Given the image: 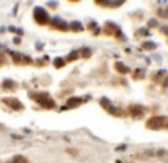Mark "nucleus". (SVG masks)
<instances>
[{
    "label": "nucleus",
    "instance_id": "f704fd0d",
    "mask_svg": "<svg viewBox=\"0 0 168 163\" xmlns=\"http://www.w3.org/2000/svg\"><path fill=\"white\" fill-rule=\"evenodd\" d=\"M4 59V57L3 55H2L1 53H0V63H2Z\"/></svg>",
    "mask_w": 168,
    "mask_h": 163
},
{
    "label": "nucleus",
    "instance_id": "a211bd4d",
    "mask_svg": "<svg viewBox=\"0 0 168 163\" xmlns=\"http://www.w3.org/2000/svg\"><path fill=\"white\" fill-rule=\"evenodd\" d=\"M157 15L159 17L163 19H168V6L165 9L159 8L157 11Z\"/></svg>",
    "mask_w": 168,
    "mask_h": 163
},
{
    "label": "nucleus",
    "instance_id": "c756f323",
    "mask_svg": "<svg viewBox=\"0 0 168 163\" xmlns=\"http://www.w3.org/2000/svg\"><path fill=\"white\" fill-rule=\"evenodd\" d=\"M18 8H19V4H16V5H15L14 7L13 8V14L14 16H16V14H17Z\"/></svg>",
    "mask_w": 168,
    "mask_h": 163
},
{
    "label": "nucleus",
    "instance_id": "9b49d317",
    "mask_svg": "<svg viewBox=\"0 0 168 163\" xmlns=\"http://www.w3.org/2000/svg\"><path fill=\"white\" fill-rule=\"evenodd\" d=\"M70 29L73 32L77 33L83 32L84 29L81 21L79 20H75L70 23Z\"/></svg>",
    "mask_w": 168,
    "mask_h": 163
},
{
    "label": "nucleus",
    "instance_id": "0eeeda50",
    "mask_svg": "<svg viewBox=\"0 0 168 163\" xmlns=\"http://www.w3.org/2000/svg\"><path fill=\"white\" fill-rule=\"evenodd\" d=\"M120 27L116 23L110 20H107L104 23L103 31L108 36L115 35Z\"/></svg>",
    "mask_w": 168,
    "mask_h": 163
},
{
    "label": "nucleus",
    "instance_id": "4c0bfd02",
    "mask_svg": "<svg viewBox=\"0 0 168 163\" xmlns=\"http://www.w3.org/2000/svg\"><path fill=\"white\" fill-rule=\"evenodd\" d=\"M114 56H115V57L116 58H118L119 57V55H117V54L114 55Z\"/></svg>",
    "mask_w": 168,
    "mask_h": 163
},
{
    "label": "nucleus",
    "instance_id": "39448f33",
    "mask_svg": "<svg viewBox=\"0 0 168 163\" xmlns=\"http://www.w3.org/2000/svg\"><path fill=\"white\" fill-rule=\"evenodd\" d=\"M50 23L51 27L58 31L67 32L70 29V25L68 22L59 16H54Z\"/></svg>",
    "mask_w": 168,
    "mask_h": 163
},
{
    "label": "nucleus",
    "instance_id": "a878e982",
    "mask_svg": "<svg viewBox=\"0 0 168 163\" xmlns=\"http://www.w3.org/2000/svg\"><path fill=\"white\" fill-rule=\"evenodd\" d=\"M12 42L16 45H19L21 44L22 39L19 37H15L12 39Z\"/></svg>",
    "mask_w": 168,
    "mask_h": 163
},
{
    "label": "nucleus",
    "instance_id": "aec40b11",
    "mask_svg": "<svg viewBox=\"0 0 168 163\" xmlns=\"http://www.w3.org/2000/svg\"><path fill=\"white\" fill-rule=\"evenodd\" d=\"M46 6L52 10H55L57 8L59 3L56 1H49L46 3Z\"/></svg>",
    "mask_w": 168,
    "mask_h": 163
},
{
    "label": "nucleus",
    "instance_id": "f257e3e1",
    "mask_svg": "<svg viewBox=\"0 0 168 163\" xmlns=\"http://www.w3.org/2000/svg\"><path fill=\"white\" fill-rule=\"evenodd\" d=\"M145 126L147 129L154 131L167 129L168 117L164 116H154L147 120Z\"/></svg>",
    "mask_w": 168,
    "mask_h": 163
},
{
    "label": "nucleus",
    "instance_id": "cd10ccee",
    "mask_svg": "<svg viewBox=\"0 0 168 163\" xmlns=\"http://www.w3.org/2000/svg\"><path fill=\"white\" fill-rule=\"evenodd\" d=\"M16 33L18 35L22 36L24 34V31L23 29L21 27H19V28H16Z\"/></svg>",
    "mask_w": 168,
    "mask_h": 163
},
{
    "label": "nucleus",
    "instance_id": "5701e85b",
    "mask_svg": "<svg viewBox=\"0 0 168 163\" xmlns=\"http://www.w3.org/2000/svg\"><path fill=\"white\" fill-rule=\"evenodd\" d=\"M168 26L167 25H163L161 27L160 29H159V31L161 34H163L166 36H168Z\"/></svg>",
    "mask_w": 168,
    "mask_h": 163
},
{
    "label": "nucleus",
    "instance_id": "c9c22d12",
    "mask_svg": "<svg viewBox=\"0 0 168 163\" xmlns=\"http://www.w3.org/2000/svg\"><path fill=\"white\" fill-rule=\"evenodd\" d=\"M124 51L126 53H130L131 51V49L130 48H126L124 49Z\"/></svg>",
    "mask_w": 168,
    "mask_h": 163
},
{
    "label": "nucleus",
    "instance_id": "423d86ee",
    "mask_svg": "<svg viewBox=\"0 0 168 163\" xmlns=\"http://www.w3.org/2000/svg\"><path fill=\"white\" fill-rule=\"evenodd\" d=\"M126 2L124 0H96V5L101 7L116 9L120 7Z\"/></svg>",
    "mask_w": 168,
    "mask_h": 163
},
{
    "label": "nucleus",
    "instance_id": "e433bc0d",
    "mask_svg": "<svg viewBox=\"0 0 168 163\" xmlns=\"http://www.w3.org/2000/svg\"><path fill=\"white\" fill-rule=\"evenodd\" d=\"M116 163H122V162L120 160H116Z\"/></svg>",
    "mask_w": 168,
    "mask_h": 163
},
{
    "label": "nucleus",
    "instance_id": "58836bf2",
    "mask_svg": "<svg viewBox=\"0 0 168 163\" xmlns=\"http://www.w3.org/2000/svg\"></svg>",
    "mask_w": 168,
    "mask_h": 163
},
{
    "label": "nucleus",
    "instance_id": "7ed1b4c3",
    "mask_svg": "<svg viewBox=\"0 0 168 163\" xmlns=\"http://www.w3.org/2000/svg\"><path fill=\"white\" fill-rule=\"evenodd\" d=\"M100 104L103 108L106 110L111 115L116 117H121L127 114L124 110L121 108L115 106L110 99L107 98H102Z\"/></svg>",
    "mask_w": 168,
    "mask_h": 163
},
{
    "label": "nucleus",
    "instance_id": "bb28decb",
    "mask_svg": "<svg viewBox=\"0 0 168 163\" xmlns=\"http://www.w3.org/2000/svg\"><path fill=\"white\" fill-rule=\"evenodd\" d=\"M127 149V146L126 144H122L121 146H118L115 149L116 151H124Z\"/></svg>",
    "mask_w": 168,
    "mask_h": 163
},
{
    "label": "nucleus",
    "instance_id": "2f4dec72",
    "mask_svg": "<svg viewBox=\"0 0 168 163\" xmlns=\"http://www.w3.org/2000/svg\"><path fill=\"white\" fill-rule=\"evenodd\" d=\"M162 85L164 87H168V77H166Z\"/></svg>",
    "mask_w": 168,
    "mask_h": 163
},
{
    "label": "nucleus",
    "instance_id": "393cba45",
    "mask_svg": "<svg viewBox=\"0 0 168 163\" xmlns=\"http://www.w3.org/2000/svg\"><path fill=\"white\" fill-rule=\"evenodd\" d=\"M153 59L156 61L161 62L162 61V56L158 54H154L152 55Z\"/></svg>",
    "mask_w": 168,
    "mask_h": 163
},
{
    "label": "nucleus",
    "instance_id": "4be33fe9",
    "mask_svg": "<svg viewBox=\"0 0 168 163\" xmlns=\"http://www.w3.org/2000/svg\"><path fill=\"white\" fill-rule=\"evenodd\" d=\"M45 45V44L40 41H37L35 44V48L38 51H42Z\"/></svg>",
    "mask_w": 168,
    "mask_h": 163
},
{
    "label": "nucleus",
    "instance_id": "7c9ffc66",
    "mask_svg": "<svg viewBox=\"0 0 168 163\" xmlns=\"http://www.w3.org/2000/svg\"><path fill=\"white\" fill-rule=\"evenodd\" d=\"M166 153L164 149H161L158 151L157 154L159 157H162Z\"/></svg>",
    "mask_w": 168,
    "mask_h": 163
},
{
    "label": "nucleus",
    "instance_id": "72a5a7b5",
    "mask_svg": "<svg viewBox=\"0 0 168 163\" xmlns=\"http://www.w3.org/2000/svg\"><path fill=\"white\" fill-rule=\"evenodd\" d=\"M146 62H147V64L148 65H149L151 64V60L150 58L148 56H147L145 59Z\"/></svg>",
    "mask_w": 168,
    "mask_h": 163
},
{
    "label": "nucleus",
    "instance_id": "f8f14e48",
    "mask_svg": "<svg viewBox=\"0 0 168 163\" xmlns=\"http://www.w3.org/2000/svg\"><path fill=\"white\" fill-rule=\"evenodd\" d=\"M141 47L145 50L152 51L157 49L158 46L154 41H148L143 42L142 44Z\"/></svg>",
    "mask_w": 168,
    "mask_h": 163
},
{
    "label": "nucleus",
    "instance_id": "ddd939ff",
    "mask_svg": "<svg viewBox=\"0 0 168 163\" xmlns=\"http://www.w3.org/2000/svg\"><path fill=\"white\" fill-rule=\"evenodd\" d=\"M139 35L141 37H148L151 36L152 35L149 32L148 29L146 28L145 27H140L136 31L135 35Z\"/></svg>",
    "mask_w": 168,
    "mask_h": 163
},
{
    "label": "nucleus",
    "instance_id": "c85d7f7f",
    "mask_svg": "<svg viewBox=\"0 0 168 163\" xmlns=\"http://www.w3.org/2000/svg\"><path fill=\"white\" fill-rule=\"evenodd\" d=\"M16 28L15 26L11 25L8 27V30L10 32L16 33Z\"/></svg>",
    "mask_w": 168,
    "mask_h": 163
},
{
    "label": "nucleus",
    "instance_id": "473e14b6",
    "mask_svg": "<svg viewBox=\"0 0 168 163\" xmlns=\"http://www.w3.org/2000/svg\"><path fill=\"white\" fill-rule=\"evenodd\" d=\"M6 30V27L4 26H1L0 27V34H3Z\"/></svg>",
    "mask_w": 168,
    "mask_h": 163
},
{
    "label": "nucleus",
    "instance_id": "20e7f679",
    "mask_svg": "<svg viewBox=\"0 0 168 163\" xmlns=\"http://www.w3.org/2000/svg\"><path fill=\"white\" fill-rule=\"evenodd\" d=\"M146 109L139 104H132L128 107L127 114H128L133 119L138 120L145 116Z\"/></svg>",
    "mask_w": 168,
    "mask_h": 163
},
{
    "label": "nucleus",
    "instance_id": "f03ea898",
    "mask_svg": "<svg viewBox=\"0 0 168 163\" xmlns=\"http://www.w3.org/2000/svg\"><path fill=\"white\" fill-rule=\"evenodd\" d=\"M33 18L36 23L39 25H46L51 21L49 14L43 7L37 5L33 10Z\"/></svg>",
    "mask_w": 168,
    "mask_h": 163
},
{
    "label": "nucleus",
    "instance_id": "412c9836",
    "mask_svg": "<svg viewBox=\"0 0 168 163\" xmlns=\"http://www.w3.org/2000/svg\"><path fill=\"white\" fill-rule=\"evenodd\" d=\"M141 73V70L139 69H136L134 71L132 76V79L134 80H137L138 79H143V78L140 76Z\"/></svg>",
    "mask_w": 168,
    "mask_h": 163
},
{
    "label": "nucleus",
    "instance_id": "6e6552de",
    "mask_svg": "<svg viewBox=\"0 0 168 163\" xmlns=\"http://www.w3.org/2000/svg\"><path fill=\"white\" fill-rule=\"evenodd\" d=\"M9 53L11 56L13 61L16 63H19L22 60L27 64H29L32 62V59L30 56L27 55L13 51H10Z\"/></svg>",
    "mask_w": 168,
    "mask_h": 163
},
{
    "label": "nucleus",
    "instance_id": "1a4fd4ad",
    "mask_svg": "<svg viewBox=\"0 0 168 163\" xmlns=\"http://www.w3.org/2000/svg\"><path fill=\"white\" fill-rule=\"evenodd\" d=\"M115 70L119 74H126L131 72L132 70L130 68L124 64L122 61H117L114 64Z\"/></svg>",
    "mask_w": 168,
    "mask_h": 163
},
{
    "label": "nucleus",
    "instance_id": "6ab92c4d",
    "mask_svg": "<svg viewBox=\"0 0 168 163\" xmlns=\"http://www.w3.org/2000/svg\"><path fill=\"white\" fill-rule=\"evenodd\" d=\"M147 26L151 29L157 28L159 26V21L155 18H151L149 19L147 23Z\"/></svg>",
    "mask_w": 168,
    "mask_h": 163
},
{
    "label": "nucleus",
    "instance_id": "dca6fc26",
    "mask_svg": "<svg viewBox=\"0 0 168 163\" xmlns=\"http://www.w3.org/2000/svg\"><path fill=\"white\" fill-rule=\"evenodd\" d=\"M53 63L54 66L57 69L63 67L66 64L64 59L60 56L55 57L54 59Z\"/></svg>",
    "mask_w": 168,
    "mask_h": 163
},
{
    "label": "nucleus",
    "instance_id": "4468645a",
    "mask_svg": "<svg viewBox=\"0 0 168 163\" xmlns=\"http://www.w3.org/2000/svg\"><path fill=\"white\" fill-rule=\"evenodd\" d=\"M80 52L81 57L83 59H89L92 55V51L89 48L87 47H84L81 48Z\"/></svg>",
    "mask_w": 168,
    "mask_h": 163
},
{
    "label": "nucleus",
    "instance_id": "b1692460",
    "mask_svg": "<svg viewBox=\"0 0 168 163\" xmlns=\"http://www.w3.org/2000/svg\"><path fill=\"white\" fill-rule=\"evenodd\" d=\"M166 72L167 70L164 69L159 70L157 73L156 76L157 78H159H159H162V77H163V76L165 75V74H166Z\"/></svg>",
    "mask_w": 168,
    "mask_h": 163
},
{
    "label": "nucleus",
    "instance_id": "f3484780",
    "mask_svg": "<svg viewBox=\"0 0 168 163\" xmlns=\"http://www.w3.org/2000/svg\"><path fill=\"white\" fill-rule=\"evenodd\" d=\"M8 163H29L27 159L23 156L18 155L15 156L12 161Z\"/></svg>",
    "mask_w": 168,
    "mask_h": 163
},
{
    "label": "nucleus",
    "instance_id": "9d476101",
    "mask_svg": "<svg viewBox=\"0 0 168 163\" xmlns=\"http://www.w3.org/2000/svg\"><path fill=\"white\" fill-rule=\"evenodd\" d=\"M87 30L92 33L93 35L98 36L101 32V29L97 22L92 21L87 25Z\"/></svg>",
    "mask_w": 168,
    "mask_h": 163
},
{
    "label": "nucleus",
    "instance_id": "2eb2a0df",
    "mask_svg": "<svg viewBox=\"0 0 168 163\" xmlns=\"http://www.w3.org/2000/svg\"><path fill=\"white\" fill-rule=\"evenodd\" d=\"M79 57V54L78 51L74 50L68 54L66 59L68 61L72 62L77 60Z\"/></svg>",
    "mask_w": 168,
    "mask_h": 163
}]
</instances>
